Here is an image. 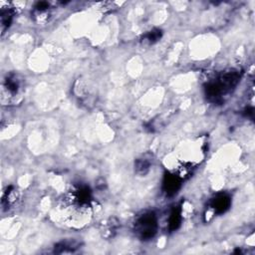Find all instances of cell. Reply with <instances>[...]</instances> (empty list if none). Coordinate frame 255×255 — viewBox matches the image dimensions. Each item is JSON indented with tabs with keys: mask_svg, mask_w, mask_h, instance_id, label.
<instances>
[{
	"mask_svg": "<svg viewBox=\"0 0 255 255\" xmlns=\"http://www.w3.org/2000/svg\"><path fill=\"white\" fill-rule=\"evenodd\" d=\"M13 15H14V11L12 8H7V9L2 8V10H1V26H2L3 33L10 26L12 19H13Z\"/></svg>",
	"mask_w": 255,
	"mask_h": 255,
	"instance_id": "8992f818",
	"label": "cell"
},
{
	"mask_svg": "<svg viewBox=\"0 0 255 255\" xmlns=\"http://www.w3.org/2000/svg\"><path fill=\"white\" fill-rule=\"evenodd\" d=\"M230 204H231V200L229 196L227 194L220 193L211 199L210 207L213 209L215 213L221 214V213H224L230 207Z\"/></svg>",
	"mask_w": 255,
	"mask_h": 255,
	"instance_id": "277c9868",
	"label": "cell"
},
{
	"mask_svg": "<svg viewBox=\"0 0 255 255\" xmlns=\"http://www.w3.org/2000/svg\"><path fill=\"white\" fill-rule=\"evenodd\" d=\"M134 232L142 240L150 239L157 229V219L153 212H146L138 216L134 222Z\"/></svg>",
	"mask_w": 255,
	"mask_h": 255,
	"instance_id": "7a4b0ae2",
	"label": "cell"
},
{
	"mask_svg": "<svg viewBox=\"0 0 255 255\" xmlns=\"http://www.w3.org/2000/svg\"><path fill=\"white\" fill-rule=\"evenodd\" d=\"M161 37V31L158 29H154L152 31H149L142 37V42H147L148 44H153L157 40H159Z\"/></svg>",
	"mask_w": 255,
	"mask_h": 255,
	"instance_id": "ba28073f",
	"label": "cell"
},
{
	"mask_svg": "<svg viewBox=\"0 0 255 255\" xmlns=\"http://www.w3.org/2000/svg\"><path fill=\"white\" fill-rule=\"evenodd\" d=\"M21 90V81L15 74L9 75L3 84V92L6 91L9 94V97H17L20 94Z\"/></svg>",
	"mask_w": 255,
	"mask_h": 255,
	"instance_id": "5b68a950",
	"label": "cell"
},
{
	"mask_svg": "<svg viewBox=\"0 0 255 255\" xmlns=\"http://www.w3.org/2000/svg\"><path fill=\"white\" fill-rule=\"evenodd\" d=\"M149 165H150V162L148 161V159H145V158L137 159L134 164L135 170L139 174H145L149 169Z\"/></svg>",
	"mask_w": 255,
	"mask_h": 255,
	"instance_id": "9c48e42d",
	"label": "cell"
},
{
	"mask_svg": "<svg viewBox=\"0 0 255 255\" xmlns=\"http://www.w3.org/2000/svg\"><path fill=\"white\" fill-rule=\"evenodd\" d=\"M181 222V212L179 208H173V210L170 213L169 216V221H168V226H169V230L173 231L175 229L178 228V226L180 225Z\"/></svg>",
	"mask_w": 255,
	"mask_h": 255,
	"instance_id": "52a82bcc",
	"label": "cell"
},
{
	"mask_svg": "<svg viewBox=\"0 0 255 255\" xmlns=\"http://www.w3.org/2000/svg\"><path fill=\"white\" fill-rule=\"evenodd\" d=\"M181 184V178L177 174L167 173L164 175L162 188L167 195H173L177 192Z\"/></svg>",
	"mask_w": 255,
	"mask_h": 255,
	"instance_id": "3957f363",
	"label": "cell"
},
{
	"mask_svg": "<svg viewBox=\"0 0 255 255\" xmlns=\"http://www.w3.org/2000/svg\"><path fill=\"white\" fill-rule=\"evenodd\" d=\"M239 78V73L236 70H229L220 74L214 81L206 85L205 93L207 98L213 103L222 102L223 98L237 85Z\"/></svg>",
	"mask_w": 255,
	"mask_h": 255,
	"instance_id": "6da1fadb",
	"label": "cell"
}]
</instances>
